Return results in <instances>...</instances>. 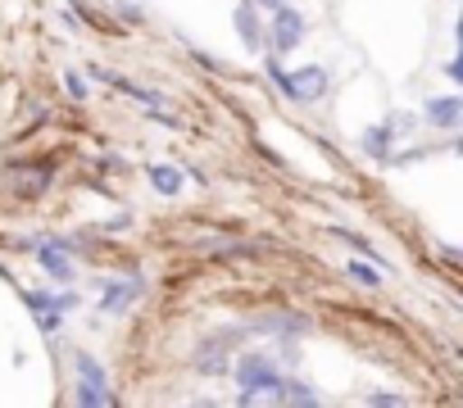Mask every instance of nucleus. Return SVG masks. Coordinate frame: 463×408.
Wrapping results in <instances>:
<instances>
[{"instance_id":"nucleus-21","label":"nucleus","mask_w":463,"mask_h":408,"mask_svg":"<svg viewBox=\"0 0 463 408\" xmlns=\"http://www.w3.org/2000/svg\"><path fill=\"white\" fill-rule=\"evenodd\" d=\"M118 19H123V23H146V10L132 5V0H118Z\"/></svg>"},{"instance_id":"nucleus-25","label":"nucleus","mask_w":463,"mask_h":408,"mask_svg":"<svg viewBox=\"0 0 463 408\" xmlns=\"http://www.w3.org/2000/svg\"><path fill=\"white\" fill-rule=\"evenodd\" d=\"M64 5H69V10L78 14V19H87V0H64Z\"/></svg>"},{"instance_id":"nucleus-5","label":"nucleus","mask_w":463,"mask_h":408,"mask_svg":"<svg viewBox=\"0 0 463 408\" xmlns=\"http://www.w3.org/2000/svg\"><path fill=\"white\" fill-rule=\"evenodd\" d=\"M241 327H232V331H213V336H204L195 349H191V367L200 372V376H222L227 367H232V336H237Z\"/></svg>"},{"instance_id":"nucleus-1","label":"nucleus","mask_w":463,"mask_h":408,"mask_svg":"<svg viewBox=\"0 0 463 408\" xmlns=\"http://www.w3.org/2000/svg\"><path fill=\"white\" fill-rule=\"evenodd\" d=\"M232 376H237V403H260V399L282 403V372L269 354H241Z\"/></svg>"},{"instance_id":"nucleus-7","label":"nucleus","mask_w":463,"mask_h":408,"mask_svg":"<svg viewBox=\"0 0 463 408\" xmlns=\"http://www.w3.org/2000/svg\"><path fill=\"white\" fill-rule=\"evenodd\" d=\"M232 28H237V37L246 42V51H250V55H260V51L269 46L264 19H260V10L250 5V0H237V10H232Z\"/></svg>"},{"instance_id":"nucleus-14","label":"nucleus","mask_w":463,"mask_h":408,"mask_svg":"<svg viewBox=\"0 0 463 408\" xmlns=\"http://www.w3.org/2000/svg\"><path fill=\"white\" fill-rule=\"evenodd\" d=\"M345 277L350 282H359V286H368V291H377L386 277H382V264H373V259H350L345 264Z\"/></svg>"},{"instance_id":"nucleus-23","label":"nucleus","mask_w":463,"mask_h":408,"mask_svg":"<svg viewBox=\"0 0 463 408\" xmlns=\"http://www.w3.org/2000/svg\"><path fill=\"white\" fill-rule=\"evenodd\" d=\"M445 78L458 82V78H463V60H449V64H445Z\"/></svg>"},{"instance_id":"nucleus-19","label":"nucleus","mask_w":463,"mask_h":408,"mask_svg":"<svg viewBox=\"0 0 463 408\" xmlns=\"http://www.w3.org/2000/svg\"><path fill=\"white\" fill-rule=\"evenodd\" d=\"M37 327H42L46 336H55V331L64 327V313H55V309H46V313H37Z\"/></svg>"},{"instance_id":"nucleus-9","label":"nucleus","mask_w":463,"mask_h":408,"mask_svg":"<svg viewBox=\"0 0 463 408\" xmlns=\"http://www.w3.org/2000/svg\"><path fill=\"white\" fill-rule=\"evenodd\" d=\"M37 259H42V268H46V277H55V282H64V286H73L78 282V268H73V255H64V250H55L51 241H37V250H33Z\"/></svg>"},{"instance_id":"nucleus-18","label":"nucleus","mask_w":463,"mask_h":408,"mask_svg":"<svg viewBox=\"0 0 463 408\" xmlns=\"http://www.w3.org/2000/svg\"><path fill=\"white\" fill-rule=\"evenodd\" d=\"M51 300H55V309H60V313H64V318H69V313H73V309H78V291H73V286H69V291H55V295H51Z\"/></svg>"},{"instance_id":"nucleus-22","label":"nucleus","mask_w":463,"mask_h":408,"mask_svg":"<svg viewBox=\"0 0 463 408\" xmlns=\"http://www.w3.org/2000/svg\"><path fill=\"white\" fill-rule=\"evenodd\" d=\"M195 64H200V69H213V73H222V60H213V55H204V51H195Z\"/></svg>"},{"instance_id":"nucleus-10","label":"nucleus","mask_w":463,"mask_h":408,"mask_svg":"<svg viewBox=\"0 0 463 408\" xmlns=\"http://www.w3.org/2000/svg\"><path fill=\"white\" fill-rule=\"evenodd\" d=\"M246 331H273V336H305L309 331V318L305 313H264V318H255Z\"/></svg>"},{"instance_id":"nucleus-8","label":"nucleus","mask_w":463,"mask_h":408,"mask_svg":"<svg viewBox=\"0 0 463 408\" xmlns=\"http://www.w3.org/2000/svg\"><path fill=\"white\" fill-rule=\"evenodd\" d=\"M141 291H146V277H141V273L128 277V282H105V286H100V313H109V318L128 313Z\"/></svg>"},{"instance_id":"nucleus-15","label":"nucleus","mask_w":463,"mask_h":408,"mask_svg":"<svg viewBox=\"0 0 463 408\" xmlns=\"http://www.w3.org/2000/svg\"><path fill=\"white\" fill-rule=\"evenodd\" d=\"M386 127H391L395 136H413V132H418V114H409V109H391V114H386Z\"/></svg>"},{"instance_id":"nucleus-17","label":"nucleus","mask_w":463,"mask_h":408,"mask_svg":"<svg viewBox=\"0 0 463 408\" xmlns=\"http://www.w3.org/2000/svg\"><path fill=\"white\" fill-rule=\"evenodd\" d=\"M64 91H69V100H78V105H82V100L91 96V91H87V78H82V73H64Z\"/></svg>"},{"instance_id":"nucleus-24","label":"nucleus","mask_w":463,"mask_h":408,"mask_svg":"<svg viewBox=\"0 0 463 408\" xmlns=\"http://www.w3.org/2000/svg\"><path fill=\"white\" fill-rule=\"evenodd\" d=\"M128 223H132V218H128V214H118V218H109V223H105V232H123Z\"/></svg>"},{"instance_id":"nucleus-12","label":"nucleus","mask_w":463,"mask_h":408,"mask_svg":"<svg viewBox=\"0 0 463 408\" xmlns=\"http://www.w3.org/2000/svg\"><path fill=\"white\" fill-rule=\"evenodd\" d=\"M146 181L155 186V195L177 199L182 195V168L177 163H146Z\"/></svg>"},{"instance_id":"nucleus-11","label":"nucleus","mask_w":463,"mask_h":408,"mask_svg":"<svg viewBox=\"0 0 463 408\" xmlns=\"http://www.w3.org/2000/svg\"><path fill=\"white\" fill-rule=\"evenodd\" d=\"M395 132L386 127V123H373V127H364V136H359V145H364V154L368 159H377V163H386L391 154H395Z\"/></svg>"},{"instance_id":"nucleus-13","label":"nucleus","mask_w":463,"mask_h":408,"mask_svg":"<svg viewBox=\"0 0 463 408\" xmlns=\"http://www.w3.org/2000/svg\"><path fill=\"white\" fill-rule=\"evenodd\" d=\"M282 403H323V390L291 376V372H282Z\"/></svg>"},{"instance_id":"nucleus-16","label":"nucleus","mask_w":463,"mask_h":408,"mask_svg":"<svg viewBox=\"0 0 463 408\" xmlns=\"http://www.w3.org/2000/svg\"><path fill=\"white\" fill-rule=\"evenodd\" d=\"M24 304L33 309V318H37V313H46V309H55L51 291H24ZM55 313H60V309H55Z\"/></svg>"},{"instance_id":"nucleus-4","label":"nucleus","mask_w":463,"mask_h":408,"mask_svg":"<svg viewBox=\"0 0 463 408\" xmlns=\"http://www.w3.org/2000/svg\"><path fill=\"white\" fill-rule=\"evenodd\" d=\"M269 14H273V19H269V28H264V32H269V46H273L278 55H291V51L309 37V19H305L300 10H291L287 0H282L278 10H269Z\"/></svg>"},{"instance_id":"nucleus-20","label":"nucleus","mask_w":463,"mask_h":408,"mask_svg":"<svg viewBox=\"0 0 463 408\" xmlns=\"http://www.w3.org/2000/svg\"><path fill=\"white\" fill-rule=\"evenodd\" d=\"M368 403H377V408H400V403H404V394H395V390H373V394H368Z\"/></svg>"},{"instance_id":"nucleus-6","label":"nucleus","mask_w":463,"mask_h":408,"mask_svg":"<svg viewBox=\"0 0 463 408\" xmlns=\"http://www.w3.org/2000/svg\"><path fill=\"white\" fill-rule=\"evenodd\" d=\"M422 118H427V127H436V132H458V123H463V96L458 91H445V96H427V105H422Z\"/></svg>"},{"instance_id":"nucleus-26","label":"nucleus","mask_w":463,"mask_h":408,"mask_svg":"<svg viewBox=\"0 0 463 408\" xmlns=\"http://www.w3.org/2000/svg\"><path fill=\"white\" fill-rule=\"evenodd\" d=\"M250 5H255V10H278L282 0H250Z\"/></svg>"},{"instance_id":"nucleus-2","label":"nucleus","mask_w":463,"mask_h":408,"mask_svg":"<svg viewBox=\"0 0 463 408\" xmlns=\"http://www.w3.org/2000/svg\"><path fill=\"white\" fill-rule=\"evenodd\" d=\"M264 73H269V82L282 91V100H291V105H318V100L327 96V87H332L327 69H318V64H305V69L287 73V69L269 55V60H264Z\"/></svg>"},{"instance_id":"nucleus-3","label":"nucleus","mask_w":463,"mask_h":408,"mask_svg":"<svg viewBox=\"0 0 463 408\" xmlns=\"http://www.w3.org/2000/svg\"><path fill=\"white\" fill-rule=\"evenodd\" d=\"M73 372H78V381H73V403H82V408H109V403H118V394L109 390V372H105V363H96L87 349H78L73 354Z\"/></svg>"}]
</instances>
